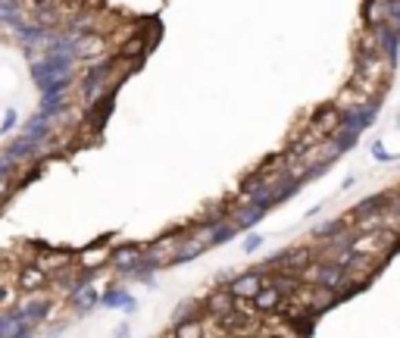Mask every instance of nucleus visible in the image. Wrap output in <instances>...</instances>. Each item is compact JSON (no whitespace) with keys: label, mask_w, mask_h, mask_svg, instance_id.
I'll list each match as a JSON object with an SVG mask.
<instances>
[{"label":"nucleus","mask_w":400,"mask_h":338,"mask_svg":"<svg viewBox=\"0 0 400 338\" xmlns=\"http://www.w3.org/2000/svg\"><path fill=\"white\" fill-rule=\"evenodd\" d=\"M78 57L75 54H28V69H32V79L38 88L50 85L60 75H72Z\"/></svg>","instance_id":"nucleus-1"},{"label":"nucleus","mask_w":400,"mask_h":338,"mask_svg":"<svg viewBox=\"0 0 400 338\" xmlns=\"http://www.w3.org/2000/svg\"><path fill=\"white\" fill-rule=\"evenodd\" d=\"M379 110H381L379 101H366V103H357V107H344V110H341V126H338V129L359 135V132L369 129V126L379 119Z\"/></svg>","instance_id":"nucleus-2"},{"label":"nucleus","mask_w":400,"mask_h":338,"mask_svg":"<svg viewBox=\"0 0 400 338\" xmlns=\"http://www.w3.org/2000/svg\"><path fill=\"white\" fill-rule=\"evenodd\" d=\"M266 282H269V272H263L260 266H253V270L241 272V276L229 279V291L235 295V298H257L260 291L266 288Z\"/></svg>","instance_id":"nucleus-3"},{"label":"nucleus","mask_w":400,"mask_h":338,"mask_svg":"<svg viewBox=\"0 0 400 338\" xmlns=\"http://www.w3.org/2000/svg\"><path fill=\"white\" fill-rule=\"evenodd\" d=\"M41 150H44L41 144L28 141V138H25V135H22V132H19V135H16L13 141H10L7 148H3V154H7L10 160H13V163H19V166L25 169V166H32V163L38 160V157H41Z\"/></svg>","instance_id":"nucleus-4"},{"label":"nucleus","mask_w":400,"mask_h":338,"mask_svg":"<svg viewBox=\"0 0 400 338\" xmlns=\"http://www.w3.org/2000/svg\"><path fill=\"white\" fill-rule=\"evenodd\" d=\"M204 310H207V317H210V319H222L225 313L235 310V295L229 291V285H216V288L207 295Z\"/></svg>","instance_id":"nucleus-5"},{"label":"nucleus","mask_w":400,"mask_h":338,"mask_svg":"<svg viewBox=\"0 0 400 338\" xmlns=\"http://www.w3.org/2000/svg\"><path fill=\"white\" fill-rule=\"evenodd\" d=\"M101 307H107V310H123V313H135L138 310V298L131 295V291H125L123 285H109L107 291L101 295Z\"/></svg>","instance_id":"nucleus-6"},{"label":"nucleus","mask_w":400,"mask_h":338,"mask_svg":"<svg viewBox=\"0 0 400 338\" xmlns=\"http://www.w3.org/2000/svg\"><path fill=\"white\" fill-rule=\"evenodd\" d=\"M22 135H25L28 141H34V144H41V148H44V144L54 138V119H50V116H44L41 110H38L34 116H28V119H25Z\"/></svg>","instance_id":"nucleus-7"},{"label":"nucleus","mask_w":400,"mask_h":338,"mask_svg":"<svg viewBox=\"0 0 400 338\" xmlns=\"http://www.w3.org/2000/svg\"><path fill=\"white\" fill-rule=\"evenodd\" d=\"M141 257H144V248H141V244H119V248L109 254V264H113L116 270L129 279L131 272H135V266L141 264Z\"/></svg>","instance_id":"nucleus-8"},{"label":"nucleus","mask_w":400,"mask_h":338,"mask_svg":"<svg viewBox=\"0 0 400 338\" xmlns=\"http://www.w3.org/2000/svg\"><path fill=\"white\" fill-rule=\"evenodd\" d=\"M50 282V272L44 270L41 264H25L19 270V276H16V285H19V291H25V295H34L38 288H44V285Z\"/></svg>","instance_id":"nucleus-9"},{"label":"nucleus","mask_w":400,"mask_h":338,"mask_svg":"<svg viewBox=\"0 0 400 338\" xmlns=\"http://www.w3.org/2000/svg\"><path fill=\"white\" fill-rule=\"evenodd\" d=\"M266 213H269V210L260 207V203L241 201V203H235V207H231V223H235L241 232H247V229H253V226H257Z\"/></svg>","instance_id":"nucleus-10"},{"label":"nucleus","mask_w":400,"mask_h":338,"mask_svg":"<svg viewBox=\"0 0 400 338\" xmlns=\"http://www.w3.org/2000/svg\"><path fill=\"white\" fill-rule=\"evenodd\" d=\"M210 248V241H207L200 232H194V235H188L182 244H178V250L172 254V266H182V264H191L194 257H200L204 250Z\"/></svg>","instance_id":"nucleus-11"},{"label":"nucleus","mask_w":400,"mask_h":338,"mask_svg":"<svg viewBox=\"0 0 400 338\" xmlns=\"http://www.w3.org/2000/svg\"><path fill=\"white\" fill-rule=\"evenodd\" d=\"M379 32V48H381V54H385V60L391 63V66H397V57H400V26H381V28H375Z\"/></svg>","instance_id":"nucleus-12"},{"label":"nucleus","mask_w":400,"mask_h":338,"mask_svg":"<svg viewBox=\"0 0 400 338\" xmlns=\"http://www.w3.org/2000/svg\"><path fill=\"white\" fill-rule=\"evenodd\" d=\"M388 203H391V195H385V191L369 195V197H363L359 203H353L350 219H366V217H375V213H385Z\"/></svg>","instance_id":"nucleus-13"},{"label":"nucleus","mask_w":400,"mask_h":338,"mask_svg":"<svg viewBox=\"0 0 400 338\" xmlns=\"http://www.w3.org/2000/svg\"><path fill=\"white\" fill-rule=\"evenodd\" d=\"M200 235L210 241V248H216V244H229V241H235L238 238V226L231 223V219H225V223H216V226H207V229H197Z\"/></svg>","instance_id":"nucleus-14"},{"label":"nucleus","mask_w":400,"mask_h":338,"mask_svg":"<svg viewBox=\"0 0 400 338\" xmlns=\"http://www.w3.org/2000/svg\"><path fill=\"white\" fill-rule=\"evenodd\" d=\"M50 298H25L19 304V310H22V317L28 319V323H34V326H41L44 319L50 317Z\"/></svg>","instance_id":"nucleus-15"},{"label":"nucleus","mask_w":400,"mask_h":338,"mask_svg":"<svg viewBox=\"0 0 400 338\" xmlns=\"http://www.w3.org/2000/svg\"><path fill=\"white\" fill-rule=\"evenodd\" d=\"M103 50H107V38L101 32L78 34V60H101Z\"/></svg>","instance_id":"nucleus-16"},{"label":"nucleus","mask_w":400,"mask_h":338,"mask_svg":"<svg viewBox=\"0 0 400 338\" xmlns=\"http://www.w3.org/2000/svg\"><path fill=\"white\" fill-rule=\"evenodd\" d=\"M200 317H207L204 301L188 298V301H182V304L176 307V313H172V329H176V326H182V323H191V319H200Z\"/></svg>","instance_id":"nucleus-17"},{"label":"nucleus","mask_w":400,"mask_h":338,"mask_svg":"<svg viewBox=\"0 0 400 338\" xmlns=\"http://www.w3.org/2000/svg\"><path fill=\"white\" fill-rule=\"evenodd\" d=\"M363 26L366 28L388 26V0H366V7H363Z\"/></svg>","instance_id":"nucleus-18"},{"label":"nucleus","mask_w":400,"mask_h":338,"mask_svg":"<svg viewBox=\"0 0 400 338\" xmlns=\"http://www.w3.org/2000/svg\"><path fill=\"white\" fill-rule=\"evenodd\" d=\"M147 48H150L147 34L135 32V34H131V38L123 44V48H119V60H135V63H141L144 54H147Z\"/></svg>","instance_id":"nucleus-19"},{"label":"nucleus","mask_w":400,"mask_h":338,"mask_svg":"<svg viewBox=\"0 0 400 338\" xmlns=\"http://www.w3.org/2000/svg\"><path fill=\"white\" fill-rule=\"evenodd\" d=\"M282 304H285V295H282V291H275L272 285H266L257 298H253L257 313H275V310H282Z\"/></svg>","instance_id":"nucleus-20"},{"label":"nucleus","mask_w":400,"mask_h":338,"mask_svg":"<svg viewBox=\"0 0 400 338\" xmlns=\"http://www.w3.org/2000/svg\"><path fill=\"white\" fill-rule=\"evenodd\" d=\"M69 304L75 307V313H91L94 307H101V295H97L94 285H88V288L69 295Z\"/></svg>","instance_id":"nucleus-21"},{"label":"nucleus","mask_w":400,"mask_h":338,"mask_svg":"<svg viewBox=\"0 0 400 338\" xmlns=\"http://www.w3.org/2000/svg\"><path fill=\"white\" fill-rule=\"evenodd\" d=\"M344 229H350V217H338V219H328V223L316 226V229H313V238H316V241H328V238L341 235Z\"/></svg>","instance_id":"nucleus-22"},{"label":"nucleus","mask_w":400,"mask_h":338,"mask_svg":"<svg viewBox=\"0 0 400 338\" xmlns=\"http://www.w3.org/2000/svg\"><path fill=\"white\" fill-rule=\"evenodd\" d=\"M19 163H13L7 154H0V179H7V182H16L19 179Z\"/></svg>","instance_id":"nucleus-23"},{"label":"nucleus","mask_w":400,"mask_h":338,"mask_svg":"<svg viewBox=\"0 0 400 338\" xmlns=\"http://www.w3.org/2000/svg\"><path fill=\"white\" fill-rule=\"evenodd\" d=\"M16 126H19V113H16V110H7L3 122H0V135H10V132H16Z\"/></svg>","instance_id":"nucleus-24"},{"label":"nucleus","mask_w":400,"mask_h":338,"mask_svg":"<svg viewBox=\"0 0 400 338\" xmlns=\"http://www.w3.org/2000/svg\"><path fill=\"white\" fill-rule=\"evenodd\" d=\"M372 157H375L379 163H394V160H400L397 154H388V148H385L381 141H372Z\"/></svg>","instance_id":"nucleus-25"},{"label":"nucleus","mask_w":400,"mask_h":338,"mask_svg":"<svg viewBox=\"0 0 400 338\" xmlns=\"http://www.w3.org/2000/svg\"><path fill=\"white\" fill-rule=\"evenodd\" d=\"M260 248H263V235H260V232H251V235L244 238V254H257Z\"/></svg>","instance_id":"nucleus-26"},{"label":"nucleus","mask_w":400,"mask_h":338,"mask_svg":"<svg viewBox=\"0 0 400 338\" xmlns=\"http://www.w3.org/2000/svg\"><path fill=\"white\" fill-rule=\"evenodd\" d=\"M10 338H34V323H28V319H22L19 326H16V332Z\"/></svg>","instance_id":"nucleus-27"},{"label":"nucleus","mask_w":400,"mask_h":338,"mask_svg":"<svg viewBox=\"0 0 400 338\" xmlns=\"http://www.w3.org/2000/svg\"><path fill=\"white\" fill-rule=\"evenodd\" d=\"M388 22L400 26V0H388Z\"/></svg>","instance_id":"nucleus-28"},{"label":"nucleus","mask_w":400,"mask_h":338,"mask_svg":"<svg viewBox=\"0 0 400 338\" xmlns=\"http://www.w3.org/2000/svg\"><path fill=\"white\" fill-rule=\"evenodd\" d=\"M116 238V232H107V235H101V238H94V241H91V248H103V244H109Z\"/></svg>","instance_id":"nucleus-29"},{"label":"nucleus","mask_w":400,"mask_h":338,"mask_svg":"<svg viewBox=\"0 0 400 338\" xmlns=\"http://www.w3.org/2000/svg\"><path fill=\"white\" fill-rule=\"evenodd\" d=\"M116 338H135V335H131V326H129V323L116 326Z\"/></svg>","instance_id":"nucleus-30"},{"label":"nucleus","mask_w":400,"mask_h":338,"mask_svg":"<svg viewBox=\"0 0 400 338\" xmlns=\"http://www.w3.org/2000/svg\"><path fill=\"white\" fill-rule=\"evenodd\" d=\"M353 185H357V176H347V179H344V185H341V191H350Z\"/></svg>","instance_id":"nucleus-31"},{"label":"nucleus","mask_w":400,"mask_h":338,"mask_svg":"<svg viewBox=\"0 0 400 338\" xmlns=\"http://www.w3.org/2000/svg\"><path fill=\"white\" fill-rule=\"evenodd\" d=\"M319 210H322V203H319V207H310V210H306V219H313V217H319Z\"/></svg>","instance_id":"nucleus-32"},{"label":"nucleus","mask_w":400,"mask_h":338,"mask_svg":"<svg viewBox=\"0 0 400 338\" xmlns=\"http://www.w3.org/2000/svg\"><path fill=\"white\" fill-rule=\"evenodd\" d=\"M397 122H400V119H397Z\"/></svg>","instance_id":"nucleus-33"}]
</instances>
